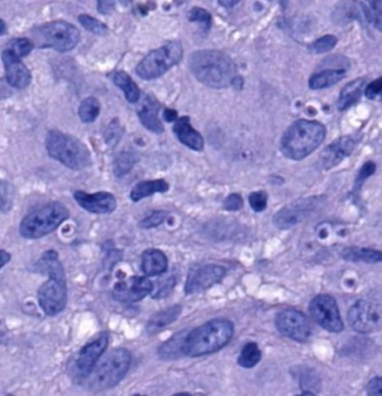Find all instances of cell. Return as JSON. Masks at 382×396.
Returning <instances> with one entry per match:
<instances>
[{"label":"cell","instance_id":"6da1fadb","mask_svg":"<svg viewBox=\"0 0 382 396\" xmlns=\"http://www.w3.org/2000/svg\"><path fill=\"white\" fill-rule=\"evenodd\" d=\"M37 270L49 276V280L38 289V303L46 315H57L63 312L67 303L66 277L58 254L49 250L37 262Z\"/></svg>","mask_w":382,"mask_h":396},{"label":"cell","instance_id":"7a4b0ae2","mask_svg":"<svg viewBox=\"0 0 382 396\" xmlns=\"http://www.w3.org/2000/svg\"><path fill=\"white\" fill-rule=\"evenodd\" d=\"M188 65L193 76L211 88H227L237 77L236 64L222 51H195L190 57Z\"/></svg>","mask_w":382,"mask_h":396},{"label":"cell","instance_id":"3957f363","mask_svg":"<svg viewBox=\"0 0 382 396\" xmlns=\"http://www.w3.org/2000/svg\"><path fill=\"white\" fill-rule=\"evenodd\" d=\"M234 323L225 319H215L192 330L185 339L184 356L200 357L225 348L234 336Z\"/></svg>","mask_w":382,"mask_h":396},{"label":"cell","instance_id":"277c9868","mask_svg":"<svg viewBox=\"0 0 382 396\" xmlns=\"http://www.w3.org/2000/svg\"><path fill=\"white\" fill-rule=\"evenodd\" d=\"M326 128L316 121L299 120L291 124L281 139V152L288 159L299 161L323 144Z\"/></svg>","mask_w":382,"mask_h":396},{"label":"cell","instance_id":"5b68a950","mask_svg":"<svg viewBox=\"0 0 382 396\" xmlns=\"http://www.w3.org/2000/svg\"><path fill=\"white\" fill-rule=\"evenodd\" d=\"M45 146L50 157L71 170H80L90 165V151L71 135L58 130L50 131L46 136Z\"/></svg>","mask_w":382,"mask_h":396},{"label":"cell","instance_id":"8992f818","mask_svg":"<svg viewBox=\"0 0 382 396\" xmlns=\"http://www.w3.org/2000/svg\"><path fill=\"white\" fill-rule=\"evenodd\" d=\"M132 357L129 350L124 348L113 350L90 373L88 383L90 390H104L117 386L129 372Z\"/></svg>","mask_w":382,"mask_h":396},{"label":"cell","instance_id":"52a82bcc","mask_svg":"<svg viewBox=\"0 0 382 396\" xmlns=\"http://www.w3.org/2000/svg\"><path fill=\"white\" fill-rule=\"evenodd\" d=\"M67 207L59 202L46 204L33 211L20 224V233L26 239H40L52 233L69 218Z\"/></svg>","mask_w":382,"mask_h":396},{"label":"cell","instance_id":"ba28073f","mask_svg":"<svg viewBox=\"0 0 382 396\" xmlns=\"http://www.w3.org/2000/svg\"><path fill=\"white\" fill-rule=\"evenodd\" d=\"M34 46L51 48L60 53H66L76 48L80 40L79 30L66 21H51L31 32Z\"/></svg>","mask_w":382,"mask_h":396},{"label":"cell","instance_id":"9c48e42d","mask_svg":"<svg viewBox=\"0 0 382 396\" xmlns=\"http://www.w3.org/2000/svg\"><path fill=\"white\" fill-rule=\"evenodd\" d=\"M183 58V46L178 41H171L156 50L150 51L136 67V74L141 79L153 80L175 67Z\"/></svg>","mask_w":382,"mask_h":396},{"label":"cell","instance_id":"30bf717a","mask_svg":"<svg viewBox=\"0 0 382 396\" xmlns=\"http://www.w3.org/2000/svg\"><path fill=\"white\" fill-rule=\"evenodd\" d=\"M348 320L358 333L378 332L381 328V305L373 300H358L350 308Z\"/></svg>","mask_w":382,"mask_h":396},{"label":"cell","instance_id":"8fae6325","mask_svg":"<svg viewBox=\"0 0 382 396\" xmlns=\"http://www.w3.org/2000/svg\"><path fill=\"white\" fill-rule=\"evenodd\" d=\"M310 313L320 327L330 333H341L344 329L337 300L328 294L316 296L310 303Z\"/></svg>","mask_w":382,"mask_h":396},{"label":"cell","instance_id":"7c38bea8","mask_svg":"<svg viewBox=\"0 0 382 396\" xmlns=\"http://www.w3.org/2000/svg\"><path fill=\"white\" fill-rule=\"evenodd\" d=\"M321 202H323V197L319 196L306 197V198L292 202L287 207H282L274 216V225L281 230H287V228L296 226L304 219H306L307 217L319 207Z\"/></svg>","mask_w":382,"mask_h":396},{"label":"cell","instance_id":"4fadbf2b","mask_svg":"<svg viewBox=\"0 0 382 396\" xmlns=\"http://www.w3.org/2000/svg\"><path fill=\"white\" fill-rule=\"evenodd\" d=\"M276 328L283 336L299 343H305L312 334V327L305 314L299 310L288 308L277 314Z\"/></svg>","mask_w":382,"mask_h":396},{"label":"cell","instance_id":"5bb4252c","mask_svg":"<svg viewBox=\"0 0 382 396\" xmlns=\"http://www.w3.org/2000/svg\"><path fill=\"white\" fill-rule=\"evenodd\" d=\"M227 270L218 264H206L197 266L188 275L185 284V292L188 294L202 292L220 283L225 278Z\"/></svg>","mask_w":382,"mask_h":396},{"label":"cell","instance_id":"9a60e30c","mask_svg":"<svg viewBox=\"0 0 382 396\" xmlns=\"http://www.w3.org/2000/svg\"><path fill=\"white\" fill-rule=\"evenodd\" d=\"M360 140V136H346L341 137L334 143L330 144L320 156L319 163L321 168L330 170V168L342 163L343 160L351 156L353 151L356 150Z\"/></svg>","mask_w":382,"mask_h":396},{"label":"cell","instance_id":"2e32d148","mask_svg":"<svg viewBox=\"0 0 382 396\" xmlns=\"http://www.w3.org/2000/svg\"><path fill=\"white\" fill-rule=\"evenodd\" d=\"M110 336L108 333H102L97 339L83 346L76 360V371L80 376L87 378L94 370L97 360L109 346Z\"/></svg>","mask_w":382,"mask_h":396},{"label":"cell","instance_id":"e0dca14e","mask_svg":"<svg viewBox=\"0 0 382 396\" xmlns=\"http://www.w3.org/2000/svg\"><path fill=\"white\" fill-rule=\"evenodd\" d=\"M154 291V284L146 277H131L126 282L117 284L113 298L122 303H135L143 299Z\"/></svg>","mask_w":382,"mask_h":396},{"label":"cell","instance_id":"ac0fdd59","mask_svg":"<svg viewBox=\"0 0 382 396\" xmlns=\"http://www.w3.org/2000/svg\"><path fill=\"white\" fill-rule=\"evenodd\" d=\"M73 196L80 207L90 213H97V214L111 213L117 207L115 197L113 193H106V191L88 193L81 190H76L73 193Z\"/></svg>","mask_w":382,"mask_h":396},{"label":"cell","instance_id":"d6986e66","mask_svg":"<svg viewBox=\"0 0 382 396\" xmlns=\"http://www.w3.org/2000/svg\"><path fill=\"white\" fill-rule=\"evenodd\" d=\"M1 60H3L5 72H6L7 83H10V86L19 88V90L29 86L31 74L19 57L6 49L1 55Z\"/></svg>","mask_w":382,"mask_h":396},{"label":"cell","instance_id":"ffe728a7","mask_svg":"<svg viewBox=\"0 0 382 396\" xmlns=\"http://www.w3.org/2000/svg\"><path fill=\"white\" fill-rule=\"evenodd\" d=\"M174 132L181 144L191 150L201 152L204 149V137L193 129L190 122V117L183 116L177 118L174 125Z\"/></svg>","mask_w":382,"mask_h":396},{"label":"cell","instance_id":"44dd1931","mask_svg":"<svg viewBox=\"0 0 382 396\" xmlns=\"http://www.w3.org/2000/svg\"><path fill=\"white\" fill-rule=\"evenodd\" d=\"M158 110H160V104L157 101L150 95H146L145 99L142 100L141 106L139 108L138 116L146 129L160 135L164 131V127L158 117Z\"/></svg>","mask_w":382,"mask_h":396},{"label":"cell","instance_id":"7402d4cb","mask_svg":"<svg viewBox=\"0 0 382 396\" xmlns=\"http://www.w3.org/2000/svg\"><path fill=\"white\" fill-rule=\"evenodd\" d=\"M364 19L367 20L365 5L356 0L341 1L333 12V20L337 25H346L353 20L362 22Z\"/></svg>","mask_w":382,"mask_h":396},{"label":"cell","instance_id":"603a6c76","mask_svg":"<svg viewBox=\"0 0 382 396\" xmlns=\"http://www.w3.org/2000/svg\"><path fill=\"white\" fill-rule=\"evenodd\" d=\"M141 266L147 276H158L168 270V259L161 250H146L142 254Z\"/></svg>","mask_w":382,"mask_h":396},{"label":"cell","instance_id":"cb8c5ba5","mask_svg":"<svg viewBox=\"0 0 382 396\" xmlns=\"http://www.w3.org/2000/svg\"><path fill=\"white\" fill-rule=\"evenodd\" d=\"M181 314V306L169 307L165 310L158 312L155 315H153L147 323V333L156 334L160 330L164 329L165 327L170 326L172 322H175Z\"/></svg>","mask_w":382,"mask_h":396},{"label":"cell","instance_id":"d4e9b609","mask_svg":"<svg viewBox=\"0 0 382 396\" xmlns=\"http://www.w3.org/2000/svg\"><path fill=\"white\" fill-rule=\"evenodd\" d=\"M169 190V184L163 179L160 180L142 181L135 184L131 191V200L139 202L146 197L152 196L154 193H167Z\"/></svg>","mask_w":382,"mask_h":396},{"label":"cell","instance_id":"484cf974","mask_svg":"<svg viewBox=\"0 0 382 396\" xmlns=\"http://www.w3.org/2000/svg\"><path fill=\"white\" fill-rule=\"evenodd\" d=\"M341 257L351 262H365V264H379L382 260L381 252L360 248V247H348L341 252Z\"/></svg>","mask_w":382,"mask_h":396},{"label":"cell","instance_id":"4316f807","mask_svg":"<svg viewBox=\"0 0 382 396\" xmlns=\"http://www.w3.org/2000/svg\"><path fill=\"white\" fill-rule=\"evenodd\" d=\"M365 85L364 79H356L348 83L339 94L337 107L339 110H346L360 101L362 97V87Z\"/></svg>","mask_w":382,"mask_h":396},{"label":"cell","instance_id":"83f0119b","mask_svg":"<svg viewBox=\"0 0 382 396\" xmlns=\"http://www.w3.org/2000/svg\"><path fill=\"white\" fill-rule=\"evenodd\" d=\"M346 77V70L342 69H330V70L321 71L311 77L309 85L312 90H323L333 86Z\"/></svg>","mask_w":382,"mask_h":396},{"label":"cell","instance_id":"f1b7e54d","mask_svg":"<svg viewBox=\"0 0 382 396\" xmlns=\"http://www.w3.org/2000/svg\"><path fill=\"white\" fill-rule=\"evenodd\" d=\"M111 79H113L115 86H118L124 92L129 102H131V104L138 102L139 99H140V90H139L138 85L133 81L132 78L129 77V74L124 71H117L113 74Z\"/></svg>","mask_w":382,"mask_h":396},{"label":"cell","instance_id":"f546056e","mask_svg":"<svg viewBox=\"0 0 382 396\" xmlns=\"http://www.w3.org/2000/svg\"><path fill=\"white\" fill-rule=\"evenodd\" d=\"M185 332H181L175 336H172L170 340L167 341L163 346L158 350V356L162 360H178L179 357L183 356V346H184L185 339H186Z\"/></svg>","mask_w":382,"mask_h":396},{"label":"cell","instance_id":"4dcf8cb0","mask_svg":"<svg viewBox=\"0 0 382 396\" xmlns=\"http://www.w3.org/2000/svg\"><path fill=\"white\" fill-rule=\"evenodd\" d=\"M260 360V348L254 342H248L241 349V355L238 357V365L244 369H252V367H257Z\"/></svg>","mask_w":382,"mask_h":396},{"label":"cell","instance_id":"1f68e13d","mask_svg":"<svg viewBox=\"0 0 382 396\" xmlns=\"http://www.w3.org/2000/svg\"><path fill=\"white\" fill-rule=\"evenodd\" d=\"M101 113V104L96 97H87L79 107L80 120L83 123H92Z\"/></svg>","mask_w":382,"mask_h":396},{"label":"cell","instance_id":"d6a6232c","mask_svg":"<svg viewBox=\"0 0 382 396\" xmlns=\"http://www.w3.org/2000/svg\"><path fill=\"white\" fill-rule=\"evenodd\" d=\"M135 163H136V156L129 151H124L115 157L113 163V173L117 177H125L126 174H129L132 170Z\"/></svg>","mask_w":382,"mask_h":396},{"label":"cell","instance_id":"836d02e7","mask_svg":"<svg viewBox=\"0 0 382 396\" xmlns=\"http://www.w3.org/2000/svg\"><path fill=\"white\" fill-rule=\"evenodd\" d=\"M34 43L29 39H26V37H20V39H13L10 40L7 44V50H10V53H13L15 56L19 57V58H22V57H26L27 55H29L33 50Z\"/></svg>","mask_w":382,"mask_h":396},{"label":"cell","instance_id":"e575fe53","mask_svg":"<svg viewBox=\"0 0 382 396\" xmlns=\"http://www.w3.org/2000/svg\"><path fill=\"white\" fill-rule=\"evenodd\" d=\"M188 21L191 22H198L202 25L206 29H211L213 25V18L208 11L201 8V7H193L188 14Z\"/></svg>","mask_w":382,"mask_h":396},{"label":"cell","instance_id":"d590c367","mask_svg":"<svg viewBox=\"0 0 382 396\" xmlns=\"http://www.w3.org/2000/svg\"><path fill=\"white\" fill-rule=\"evenodd\" d=\"M337 43V36L326 35V36L320 37L314 43L311 44L310 49L314 53H328V51L333 50Z\"/></svg>","mask_w":382,"mask_h":396},{"label":"cell","instance_id":"8d00e7d4","mask_svg":"<svg viewBox=\"0 0 382 396\" xmlns=\"http://www.w3.org/2000/svg\"><path fill=\"white\" fill-rule=\"evenodd\" d=\"M79 22L83 25L90 33L96 34V35H103L106 33V26L102 24L101 21L97 20L95 18L83 14L79 17Z\"/></svg>","mask_w":382,"mask_h":396},{"label":"cell","instance_id":"74e56055","mask_svg":"<svg viewBox=\"0 0 382 396\" xmlns=\"http://www.w3.org/2000/svg\"><path fill=\"white\" fill-rule=\"evenodd\" d=\"M167 218H168V213L165 212V211H154L148 217H146L145 219H142L140 224H139V226L141 227V228L157 227L161 224L164 223Z\"/></svg>","mask_w":382,"mask_h":396},{"label":"cell","instance_id":"f35d334b","mask_svg":"<svg viewBox=\"0 0 382 396\" xmlns=\"http://www.w3.org/2000/svg\"><path fill=\"white\" fill-rule=\"evenodd\" d=\"M248 202H250L252 210L255 212H261L267 207L268 195L264 191H255V193H250Z\"/></svg>","mask_w":382,"mask_h":396},{"label":"cell","instance_id":"ab89813d","mask_svg":"<svg viewBox=\"0 0 382 396\" xmlns=\"http://www.w3.org/2000/svg\"><path fill=\"white\" fill-rule=\"evenodd\" d=\"M120 136H122V133H120V125H119L118 121H113L106 131V143L110 146H113L117 144Z\"/></svg>","mask_w":382,"mask_h":396},{"label":"cell","instance_id":"60d3db41","mask_svg":"<svg viewBox=\"0 0 382 396\" xmlns=\"http://www.w3.org/2000/svg\"><path fill=\"white\" fill-rule=\"evenodd\" d=\"M176 285L175 277H170L169 280H164L161 284V287H158L157 290L153 291V298L160 299V298H164L168 296L169 293L174 290Z\"/></svg>","mask_w":382,"mask_h":396},{"label":"cell","instance_id":"b9f144b4","mask_svg":"<svg viewBox=\"0 0 382 396\" xmlns=\"http://www.w3.org/2000/svg\"><path fill=\"white\" fill-rule=\"evenodd\" d=\"M223 207L227 211H239L243 207V198L238 193H231L225 198Z\"/></svg>","mask_w":382,"mask_h":396},{"label":"cell","instance_id":"7bdbcfd3","mask_svg":"<svg viewBox=\"0 0 382 396\" xmlns=\"http://www.w3.org/2000/svg\"><path fill=\"white\" fill-rule=\"evenodd\" d=\"M376 170V163H373V161H367V163H364L362 168H360L358 177H357V184H362L366 179H369L371 175L374 174Z\"/></svg>","mask_w":382,"mask_h":396},{"label":"cell","instance_id":"ee69618b","mask_svg":"<svg viewBox=\"0 0 382 396\" xmlns=\"http://www.w3.org/2000/svg\"><path fill=\"white\" fill-rule=\"evenodd\" d=\"M381 90L382 79L379 78V79L374 80L373 83H369V86H367L365 90L366 97L373 100V99H376V97L381 95Z\"/></svg>","mask_w":382,"mask_h":396},{"label":"cell","instance_id":"f6af8a7d","mask_svg":"<svg viewBox=\"0 0 382 396\" xmlns=\"http://www.w3.org/2000/svg\"><path fill=\"white\" fill-rule=\"evenodd\" d=\"M367 394L369 396H382L381 376H376L367 385Z\"/></svg>","mask_w":382,"mask_h":396},{"label":"cell","instance_id":"bcb514c9","mask_svg":"<svg viewBox=\"0 0 382 396\" xmlns=\"http://www.w3.org/2000/svg\"><path fill=\"white\" fill-rule=\"evenodd\" d=\"M10 186L0 180V209L10 207Z\"/></svg>","mask_w":382,"mask_h":396},{"label":"cell","instance_id":"7dc6e473","mask_svg":"<svg viewBox=\"0 0 382 396\" xmlns=\"http://www.w3.org/2000/svg\"><path fill=\"white\" fill-rule=\"evenodd\" d=\"M115 8V0H97V10L101 14H111Z\"/></svg>","mask_w":382,"mask_h":396},{"label":"cell","instance_id":"c3c4849f","mask_svg":"<svg viewBox=\"0 0 382 396\" xmlns=\"http://www.w3.org/2000/svg\"><path fill=\"white\" fill-rule=\"evenodd\" d=\"M164 118L168 121V122H176L177 118H178V113H177L176 110L168 108V109H165Z\"/></svg>","mask_w":382,"mask_h":396},{"label":"cell","instance_id":"681fc988","mask_svg":"<svg viewBox=\"0 0 382 396\" xmlns=\"http://www.w3.org/2000/svg\"><path fill=\"white\" fill-rule=\"evenodd\" d=\"M10 259H12V257H10V253H7L6 250H0V269L6 266L10 262Z\"/></svg>","mask_w":382,"mask_h":396},{"label":"cell","instance_id":"f907efd6","mask_svg":"<svg viewBox=\"0 0 382 396\" xmlns=\"http://www.w3.org/2000/svg\"><path fill=\"white\" fill-rule=\"evenodd\" d=\"M241 0H220V4L222 6L227 7V8H231V7L236 6Z\"/></svg>","mask_w":382,"mask_h":396},{"label":"cell","instance_id":"816d5d0a","mask_svg":"<svg viewBox=\"0 0 382 396\" xmlns=\"http://www.w3.org/2000/svg\"><path fill=\"white\" fill-rule=\"evenodd\" d=\"M6 32L7 27L6 24H5V21L0 19V36H3V34L6 33Z\"/></svg>","mask_w":382,"mask_h":396},{"label":"cell","instance_id":"f5cc1de1","mask_svg":"<svg viewBox=\"0 0 382 396\" xmlns=\"http://www.w3.org/2000/svg\"><path fill=\"white\" fill-rule=\"evenodd\" d=\"M297 396H316V394L312 393V392H309V390H306V392H303V393L299 394V395H297Z\"/></svg>","mask_w":382,"mask_h":396},{"label":"cell","instance_id":"db71d44e","mask_svg":"<svg viewBox=\"0 0 382 396\" xmlns=\"http://www.w3.org/2000/svg\"><path fill=\"white\" fill-rule=\"evenodd\" d=\"M172 396H192V395L190 393H178V394H175V395H172Z\"/></svg>","mask_w":382,"mask_h":396},{"label":"cell","instance_id":"11a10c76","mask_svg":"<svg viewBox=\"0 0 382 396\" xmlns=\"http://www.w3.org/2000/svg\"><path fill=\"white\" fill-rule=\"evenodd\" d=\"M134 396H143V395H139V394H136V395H134Z\"/></svg>","mask_w":382,"mask_h":396},{"label":"cell","instance_id":"9f6ffc18","mask_svg":"<svg viewBox=\"0 0 382 396\" xmlns=\"http://www.w3.org/2000/svg\"><path fill=\"white\" fill-rule=\"evenodd\" d=\"M122 1H126V0H122Z\"/></svg>","mask_w":382,"mask_h":396}]
</instances>
